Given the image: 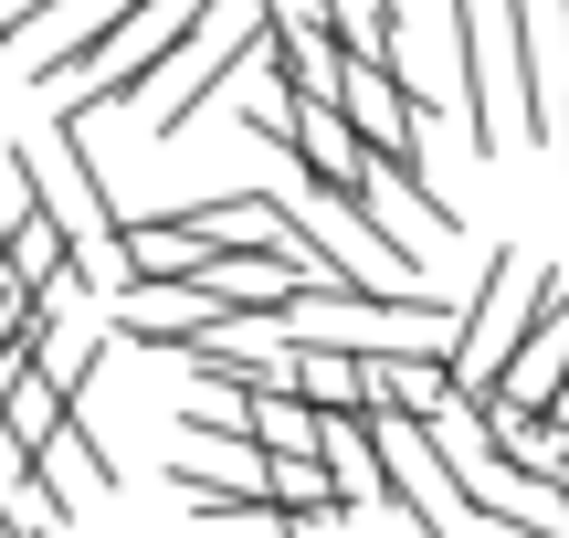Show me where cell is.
<instances>
[{
    "mask_svg": "<svg viewBox=\"0 0 569 538\" xmlns=\"http://www.w3.org/2000/svg\"><path fill=\"white\" fill-rule=\"evenodd\" d=\"M11 169L32 180L42 222L63 232V253H74V286H84V296H96V286H117V296H127V275H117V232H127V211L106 201L84 127H74V117H53L42 138H11Z\"/></svg>",
    "mask_w": 569,
    "mask_h": 538,
    "instance_id": "cell-1",
    "label": "cell"
},
{
    "mask_svg": "<svg viewBox=\"0 0 569 538\" xmlns=\"http://www.w3.org/2000/svg\"><path fill=\"white\" fill-rule=\"evenodd\" d=\"M117 275H127V286H201V275H211V253L190 243L169 211H138V222L117 232Z\"/></svg>",
    "mask_w": 569,
    "mask_h": 538,
    "instance_id": "cell-8",
    "label": "cell"
},
{
    "mask_svg": "<svg viewBox=\"0 0 569 538\" xmlns=\"http://www.w3.org/2000/svg\"><path fill=\"white\" fill-rule=\"evenodd\" d=\"M53 528H63V507L42 486V455L0 434V538H53Z\"/></svg>",
    "mask_w": 569,
    "mask_h": 538,
    "instance_id": "cell-10",
    "label": "cell"
},
{
    "mask_svg": "<svg viewBox=\"0 0 569 538\" xmlns=\"http://www.w3.org/2000/svg\"><path fill=\"white\" fill-rule=\"evenodd\" d=\"M317 465H327V497H338V528L390 497V455H380V434H369V412L317 422Z\"/></svg>",
    "mask_w": 569,
    "mask_h": 538,
    "instance_id": "cell-7",
    "label": "cell"
},
{
    "mask_svg": "<svg viewBox=\"0 0 569 538\" xmlns=\"http://www.w3.org/2000/svg\"><path fill=\"white\" fill-rule=\"evenodd\" d=\"M317 11H327V32H338V42H359V53H411V21H401V0H317Z\"/></svg>",
    "mask_w": 569,
    "mask_h": 538,
    "instance_id": "cell-13",
    "label": "cell"
},
{
    "mask_svg": "<svg viewBox=\"0 0 569 538\" xmlns=\"http://www.w3.org/2000/svg\"><path fill=\"white\" fill-rule=\"evenodd\" d=\"M486 21H496L486 0H443V53H453V96H465V148L475 159H507L517 106H507V53H496Z\"/></svg>",
    "mask_w": 569,
    "mask_h": 538,
    "instance_id": "cell-4",
    "label": "cell"
},
{
    "mask_svg": "<svg viewBox=\"0 0 569 538\" xmlns=\"http://www.w3.org/2000/svg\"><path fill=\"white\" fill-rule=\"evenodd\" d=\"M243 328H264L253 307H232V296H211V286H127L117 296V338H138V349H211V338H243Z\"/></svg>",
    "mask_w": 569,
    "mask_h": 538,
    "instance_id": "cell-6",
    "label": "cell"
},
{
    "mask_svg": "<svg viewBox=\"0 0 569 538\" xmlns=\"http://www.w3.org/2000/svg\"><path fill=\"white\" fill-rule=\"evenodd\" d=\"M284 391H296L317 422L369 412V359H348V349H284Z\"/></svg>",
    "mask_w": 569,
    "mask_h": 538,
    "instance_id": "cell-9",
    "label": "cell"
},
{
    "mask_svg": "<svg viewBox=\"0 0 569 538\" xmlns=\"http://www.w3.org/2000/svg\"><path fill=\"white\" fill-rule=\"evenodd\" d=\"M243 444L253 455H317V412L296 391H253L243 401Z\"/></svg>",
    "mask_w": 569,
    "mask_h": 538,
    "instance_id": "cell-12",
    "label": "cell"
},
{
    "mask_svg": "<svg viewBox=\"0 0 569 538\" xmlns=\"http://www.w3.org/2000/svg\"><path fill=\"white\" fill-rule=\"evenodd\" d=\"M264 32H274V21H253V11H243V21H222L201 53H180V63H169V74L138 96V127H148V138H180V127L201 117V106L222 96L232 74H243V63H264Z\"/></svg>",
    "mask_w": 569,
    "mask_h": 538,
    "instance_id": "cell-5",
    "label": "cell"
},
{
    "mask_svg": "<svg viewBox=\"0 0 569 538\" xmlns=\"http://www.w3.org/2000/svg\"><path fill=\"white\" fill-rule=\"evenodd\" d=\"M496 53L517 74V138H559L569 117V0H486Z\"/></svg>",
    "mask_w": 569,
    "mask_h": 538,
    "instance_id": "cell-3",
    "label": "cell"
},
{
    "mask_svg": "<svg viewBox=\"0 0 569 538\" xmlns=\"http://www.w3.org/2000/svg\"><path fill=\"white\" fill-rule=\"evenodd\" d=\"M528 328H538V265L486 253V275H475V296H465V338H453V391L486 401L496 380H507V359L528 349Z\"/></svg>",
    "mask_w": 569,
    "mask_h": 538,
    "instance_id": "cell-2",
    "label": "cell"
},
{
    "mask_svg": "<svg viewBox=\"0 0 569 538\" xmlns=\"http://www.w3.org/2000/svg\"><path fill=\"white\" fill-rule=\"evenodd\" d=\"M42 486H53V507H63V518H74L84 497H106V486H117V465H106V444L84 434V412L63 422L53 444H42Z\"/></svg>",
    "mask_w": 569,
    "mask_h": 538,
    "instance_id": "cell-11",
    "label": "cell"
}]
</instances>
